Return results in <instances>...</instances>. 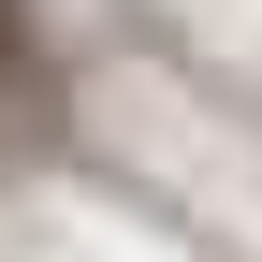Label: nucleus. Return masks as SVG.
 Here are the masks:
<instances>
[{"mask_svg":"<svg viewBox=\"0 0 262 262\" xmlns=\"http://www.w3.org/2000/svg\"><path fill=\"white\" fill-rule=\"evenodd\" d=\"M15 88H44V15L0 0V102H15Z\"/></svg>","mask_w":262,"mask_h":262,"instance_id":"nucleus-1","label":"nucleus"}]
</instances>
